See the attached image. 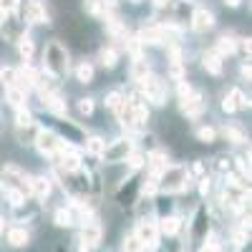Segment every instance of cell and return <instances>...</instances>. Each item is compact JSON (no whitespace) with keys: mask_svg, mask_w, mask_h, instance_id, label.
I'll return each mask as SVG.
<instances>
[{"mask_svg":"<svg viewBox=\"0 0 252 252\" xmlns=\"http://www.w3.org/2000/svg\"><path fill=\"white\" fill-rule=\"evenodd\" d=\"M43 61H46V71L53 78H61L63 73L68 71V53H66V48H63L58 40H51V43L46 46Z\"/></svg>","mask_w":252,"mask_h":252,"instance_id":"cell-1","label":"cell"},{"mask_svg":"<svg viewBox=\"0 0 252 252\" xmlns=\"http://www.w3.org/2000/svg\"><path fill=\"white\" fill-rule=\"evenodd\" d=\"M56 224H58V227H71L68 209H58V212H56Z\"/></svg>","mask_w":252,"mask_h":252,"instance_id":"cell-34","label":"cell"},{"mask_svg":"<svg viewBox=\"0 0 252 252\" xmlns=\"http://www.w3.org/2000/svg\"><path fill=\"white\" fill-rule=\"evenodd\" d=\"M0 33H3L5 40H10V43H18V40L26 35V26L15 13H10V15H3V20H0Z\"/></svg>","mask_w":252,"mask_h":252,"instance_id":"cell-5","label":"cell"},{"mask_svg":"<svg viewBox=\"0 0 252 252\" xmlns=\"http://www.w3.org/2000/svg\"><path fill=\"white\" fill-rule=\"evenodd\" d=\"M166 166H169V164H166V157H164L161 152H154V154L149 157V172H152L154 179L161 177V172L166 169Z\"/></svg>","mask_w":252,"mask_h":252,"instance_id":"cell-17","label":"cell"},{"mask_svg":"<svg viewBox=\"0 0 252 252\" xmlns=\"http://www.w3.org/2000/svg\"><path fill=\"white\" fill-rule=\"evenodd\" d=\"M202 252H222V247H220L217 242H207V245L202 247Z\"/></svg>","mask_w":252,"mask_h":252,"instance_id":"cell-40","label":"cell"},{"mask_svg":"<svg viewBox=\"0 0 252 252\" xmlns=\"http://www.w3.org/2000/svg\"><path fill=\"white\" fill-rule=\"evenodd\" d=\"M31 194H35L38 199H46L51 194V179H46V177L31 179Z\"/></svg>","mask_w":252,"mask_h":252,"instance_id":"cell-14","label":"cell"},{"mask_svg":"<svg viewBox=\"0 0 252 252\" xmlns=\"http://www.w3.org/2000/svg\"><path fill=\"white\" fill-rule=\"evenodd\" d=\"M0 78H3V83H5V86L10 89V86H18V71L15 68H3V71H0Z\"/></svg>","mask_w":252,"mask_h":252,"instance_id":"cell-26","label":"cell"},{"mask_svg":"<svg viewBox=\"0 0 252 252\" xmlns=\"http://www.w3.org/2000/svg\"><path fill=\"white\" fill-rule=\"evenodd\" d=\"M134 237L141 242V247H149V250H154V247L159 245V227H157V222H152V220H144V222H139V224H136V232H134Z\"/></svg>","mask_w":252,"mask_h":252,"instance_id":"cell-8","label":"cell"},{"mask_svg":"<svg viewBox=\"0 0 252 252\" xmlns=\"http://www.w3.org/2000/svg\"><path fill=\"white\" fill-rule=\"evenodd\" d=\"M8 242L13 247H26L28 245V232H26L23 227H13L10 232H8Z\"/></svg>","mask_w":252,"mask_h":252,"instance_id":"cell-20","label":"cell"},{"mask_svg":"<svg viewBox=\"0 0 252 252\" xmlns=\"http://www.w3.org/2000/svg\"><path fill=\"white\" fill-rule=\"evenodd\" d=\"M101 61H103V66H116V53L109 48V51H101Z\"/></svg>","mask_w":252,"mask_h":252,"instance_id":"cell-36","label":"cell"},{"mask_svg":"<svg viewBox=\"0 0 252 252\" xmlns=\"http://www.w3.org/2000/svg\"><path fill=\"white\" fill-rule=\"evenodd\" d=\"M212 26H215V15L209 13V10L197 8V10L192 13V28H194L197 33H204V31H209Z\"/></svg>","mask_w":252,"mask_h":252,"instance_id":"cell-12","label":"cell"},{"mask_svg":"<svg viewBox=\"0 0 252 252\" xmlns=\"http://www.w3.org/2000/svg\"><path fill=\"white\" fill-rule=\"evenodd\" d=\"M172 33H177V28H166V26H149V28H141L139 33V43H152V46H161V43H169Z\"/></svg>","mask_w":252,"mask_h":252,"instance_id":"cell-6","label":"cell"},{"mask_svg":"<svg viewBox=\"0 0 252 252\" xmlns=\"http://www.w3.org/2000/svg\"><path fill=\"white\" fill-rule=\"evenodd\" d=\"M103 149H106V144H103V139H101V136H91V139L86 141V152H89L91 157H101V154H103Z\"/></svg>","mask_w":252,"mask_h":252,"instance_id":"cell-21","label":"cell"},{"mask_svg":"<svg viewBox=\"0 0 252 252\" xmlns=\"http://www.w3.org/2000/svg\"><path fill=\"white\" fill-rule=\"evenodd\" d=\"M222 109H224V111H235V101L229 98V96H224V101H222Z\"/></svg>","mask_w":252,"mask_h":252,"instance_id":"cell-41","label":"cell"},{"mask_svg":"<svg viewBox=\"0 0 252 252\" xmlns=\"http://www.w3.org/2000/svg\"><path fill=\"white\" fill-rule=\"evenodd\" d=\"M5 98H8V103L13 109H26V91L23 89H18V86H10V89H5Z\"/></svg>","mask_w":252,"mask_h":252,"instance_id":"cell-16","label":"cell"},{"mask_svg":"<svg viewBox=\"0 0 252 252\" xmlns=\"http://www.w3.org/2000/svg\"><path fill=\"white\" fill-rule=\"evenodd\" d=\"M222 134H224V139H229L232 144H242V141H245V136H242L237 129H232V126H224V131H222Z\"/></svg>","mask_w":252,"mask_h":252,"instance_id":"cell-31","label":"cell"},{"mask_svg":"<svg viewBox=\"0 0 252 252\" xmlns=\"http://www.w3.org/2000/svg\"><path fill=\"white\" fill-rule=\"evenodd\" d=\"M129 164H131V169H139V166H144V157L141 154H129Z\"/></svg>","mask_w":252,"mask_h":252,"instance_id":"cell-39","label":"cell"},{"mask_svg":"<svg viewBox=\"0 0 252 252\" xmlns=\"http://www.w3.org/2000/svg\"><path fill=\"white\" fill-rule=\"evenodd\" d=\"M235 48H237V43H235V38H229V35H222V38L217 40V51H220L222 56L235 53Z\"/></svg>","mask_w":252,"mask_h":252,"instance_id":"cell-23","label":"cell"},{"mask_svg":"<svg viewBox=\"0 0 252 252\" xmlns=\"http://www.w3.org/2000/svg\"><path fill=\"white\" fill-rule=\"evenodd\" d=\"M157 182H161L164 192H179V189H184V184H187V172L182 169V166H166Z\"/></svg>","mask_w":252,"mask_h":252,"instance_id":"cell-3","label":"cell"},{"mask_svg":"<svg viewBox=\"0 0 252 252\" xmlns=\"http://www.w3.org/2000/svg\"><path fill=\"white\" fill-rule=\"evenodd\" d=\"M141 89H144V96L152 103H157V106H161V103L166 101V83L157 76H146L141 81Z\"/></svg>","mask_w":252,"mask_h":252,"instance_id":"cell-4","label":"cell"},{"mask_svg":"<svg viewBox=\"0 0 252 252\" xmlns=\"http://www.w3.org/2000/svg\"><path fill=\"white\" fill-rule=\"evenodd\" d=\"M78 111H81L83 116L94 114V101H91V98H81V101H78Z\"/></svg>","mask_w":252,"mask_h":252,"instance_id":"cell-35","label":"cell"},{"mask_svg":"<svg viewBox=\"0 0 252 252\" xmlns=\"http://www.w3.org/2000/svg\"><path fill=\"white\" fill-rule=\"evenodd\" d=\"M131 152H134V144H131L129 139H119V141H114L111 146H106V149H103L101 159L109 161V164H116V161H126Z\"/></svg>","mask_w":252,"mask_h":252,"instance_id":"cell-7","label":"cell"},{"mask_svg":"<svg viewBox=\"0 0 252 252\" xmlns=\"http://www.w3.org/2000/svg\"><path fill=\"white\" fill-rule=\"evenodd\" d=\"M182 111L187 114V116H199L202 111H204V101H202V94H197V91H192L189 96H184L182 98Z\"/></svg>","mask_w":252,"mask_h":252,"instance_id":"cell-10","label":"cell"},{"mask_svg":"<svg viewBox=\"0 0 252 252\" xmlns=\"http://www.w3.org/2000/svg\"><path fill=\"white\" fill-rule=\"evenodd\" d=\"M229 98L235 101V109H247V98H245V94H242L240 89H232V91H229Z\"/></svg>","mask_w":252,"mask_h":252,"instance_id":"cell-30","label":"cell"},{"mask_svg":"<svg viewBox=\"0 0 252 252\" xmlns=\"http://www.w3.org/2000/svg\"><path fill=\"white\" fill-rule=\"evenodd\" d=\"M169 73H172V78H177V81H182V76H184V68H182V61H179V53H177V51L172 53V68H169Z\"/></svg>","mask_w":252,"mask_h":252,"instance_id":"cell-27","label":"cell"},{"mask_svg":"<svg viewBox=\"0 0 252 252\" xmlns=\"http://www.w3.org/2000/svg\"><path fill=\"white\" fill-rule=\"evenodd\" d=\"M202 66L212 73V76H220L222 73V61H220V53H207L204 61H202Z\"/></svg>","mask_w":252,"mask_h":252,"instance_id":"cell-19","label":"cell"},{"mask_svg":"<svg viewBox=\"0 0 252 252\" xmlns=\"http://www.w3.org/2000/svg\"><path fill=\"white\" fill-rule=\"evenodd\" d=\"M197 136H199V141H204V144H209V141H215V129H209V126H207V129H199L197 131Z\"/></svg>","mask_w":252,"mask_h":252,"instance_id":"cell-37","label":"cell"},{"mask_svg":"<svg viewBox=\"0 0 252 252\" xmlns=\"http://www.w3.org/2000/svg\"><path fill=\"white\" fill-rule=\"evenodd\" d=\"M224 3H227V5H232V8H235V5H240V3H242V0H224Z\"/></svg>","mask_w":252,"mask_h":252,"instance_id":"cell-42","label":"cell"},{"mask_svg":"<svg viewBox=\"0 0 252 252\" xmlns=\"http://www.w3.org/2000/svg\"><path fill=\"white\" fill-rule=\"evenodd\" d=\"M154 3H157V5H166V3H169V0H154Z\"/></svg>","mask_w":252,"mask_h":252,"instance_id":"cell-43","label":"cell"},{"mask_svg":"<svg viewBox=\"0 0 252 252\" xmlns=\"http://www.w3.org/2000/svg\"><path fill=\"white\" fill-rule=\"evenodd\" d=\"M121 101H124V96H121L119 91H114V94L106 96V106H109V109H119V103H121Z\"/></svg>","mask_w":252,"mask_h":252,"instance_id":"cell-38","label":"cell"},{"mask_svg":"<svg viewBox=\"0 0 252 252\" xmlns=\"http://www.w3.org/2000/svg\"><path fill=\"white\" fill-rule=\"evenodd\" d=\"M157 227H159V232H164V235H177V229H179V220H177V217H164Z\"/></svg>","mask_w":252,"mask_h":252,"instance_id":"cell-22","label":"cell"},{"mask_svg":"<svg viewBox=\"0 0 252 252\" xmlns=\"http://www.w3.org/2000/svg\"><path fill=\"white\" fill-rule=\"evenodd\" d=\"M76 78L81 83H89L94 78V66H91V63H81V66L76 68Z\"/></svg>","mask_w":252,"mask_h":252,"instance_id":"cell-24","label":"cell"},{"mask_svg":"<svg viewBox=\"0 0 252 252\" xmlns=\"http://www.w3.org/2000/svg\"><path fill=\"white\" fill-rule=\"evenodd\" d=\"M43 106L56 114V116H66V101H61L58 94H51V96H43Z\"/></svg>","mask_w":252,"mask_h":252,"instance_id":"cell-15","label":"cell"},{"mask_svg":"<svg viewBox=\"0 0 252 252\" xmlns=\"http://www.w3.org/2000/svg\"><path fill=\"white\" fill-rule=\"evenodd\" d=\"M26 18L31 23H46L48 20V13H46V5L40 0H26Z\"/></svg>","mask_w":252,"mask_h":252,"instance_id":"cell-13","label":"cell"},{"mask_svg":"<svg viewBox=\"0 0 252 252\" xmlns=\"http://www.w3.org/2000/svg\"><path fill=\"white\" fill-rule=\"evenodd\" d=\"M26 126H33V116H31V111L20 109L18 111V129H26Z\"/></svg>","mask_w":252,"mask_h":252,"instance_id":"cell-32","label":"cell"},{"mask_svg":"<svg viewBox=\"0 0 252 252\" xmlns=\"http://www.w3.org/2000/svg\"><path fill=\"white\" fill-rule=\"evenodd\" d=\"M134 3H139V0H134Z\"/></svg>","mask_w":252,"mask_h":252,"instance_id":"cell-45","label":"cell"},{"mask_svg":"<svg viewBox=\"0 0 252 252\" xmlns=\"http://www.w3.org/2000/svg\"><path fill=\"white\" fill-rule=\"evenodd\" d=\"M81 237H83V247H96L98 242H101V224L96 222V220H86L83 222V232H81Z\"/></svg>","mask_w":252,"mask_h":252,"instance_id":"cell-11","label":"cell"},{"mask_svg":"<svg viewBox=\"0 0 252 252\" xmlns=\"http://www.w3.org/2000/svg\"><path fill=\"white\" fill-rule=\"evenodd\" d=\"M33 141H35V146H38L40 154H56V152L61 149V144H63L53 131H46V129H40V131L35 134Z\"/></svg>","mask_w":252,"mask_h":252,"instance_id":"cell-9","label":"cell"},{"mask_svg":"<svg viewBox=\"0 0 252 252\" xmlns=\"http://www.w3.org/2000/svg\"><path fill=\"white\" fill-rule=\"evenodd\" d=\"M18 51H20V56H23L26 61H31V56H33V40L28 35H23L18 40Z\"/></svg>","mask_w":252,"mask_h":252,"instance_id":"cell-25","label":"cell"},{"mask_svg":"<svg viewBox=\"0 0 252 252\" xmlns=\"http://www.w3.org/2000/svg\"><path fill=\"white\" fill-rule=\"evenodd\" d=\"M106 5H111L109 0H86V10H89V13H94V15H101Z\"/></svg>","mask_w":252,"mask_h":252,"instance_id":"cell-28","label":"cell"},{"mask_svg":"<svg viewBox=\"0 0 252 252\" xmlns=\"http://www.w3.org/2000/svg\"><path fill=\"white\" fill-rule=\"evenodd\" d=\"M124 250H126V252H141L144 247H141V242H139L134 235H129V237L124 240Z\"/></svg>","mask_w":252,"mask_h":252,"instance_id":"cell-33","label":"cell"},{"mask_svg":"<svg viewBox=\"0 0 252 252\" xmlns=\"http://www.w3.org/2000/svg\"><path fill=\"white\" fill-rule=\"evenodd\" d=\"M3 227H5V222H3V217H0V232H3Z\"/></svg>","mask_w":252,"mask_h":252,"instance_id":"cell-44","label":"cell"},{"mask_svg":"<svg viewBox=\"0 0 252 252\" xmlns=\"http://www.w3.org/2000/svg\"><path fill=\"white\" fill-rule=\"evenodd\" d=\"M18 8H20V0H0V13L3 15L18 13Z\"/></svg>","mask_w":252,"mask_h":252,"instance_id":"cell-29","label":"cell"},{"mask_svg":"<svg viewBox=\"0 0 252 252\" xmlns=\"http://www.w3.org/2000/svg\"><path fill=\"white\" fill-rule=\"evenodd\" d=\"M146 76H149V63H146L141 56H139V58H134V63H131V78L141 83Z\"/></svg>","mask_w":252,"mask_h":252,"instance_id":"cell-18","label":"cell"},{"mask_svg":"<svg viewBox=\"0 0 252 252\" xmlns=\"http://www.w3.org/2000/svg\"><path fill=\"white\" fill-rule=\"evenodd\" d=\"M3 182H5V189H13L18 194H31V179L26 177V172L15 164H5L3 166Z\"/></svg>","mask_w":252,"mask_h":252,"instance_id":"cell-2","label":"cell"}]
</instances>
